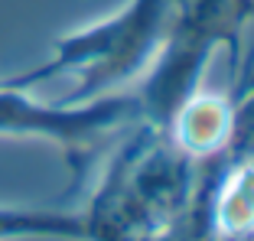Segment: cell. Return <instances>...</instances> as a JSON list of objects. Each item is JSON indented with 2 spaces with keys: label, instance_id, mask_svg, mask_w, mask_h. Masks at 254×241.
Wrapping results in <instances>:
<instances>
[{
  "label": "cell",
  "instance_id": "cell-3",
  "mask_svg": "<svg viewBox=\"0 0 254 241\" xmlns=\"http://www.w3.org/2000/svg\"><path fill=\"white\" fill-rule=\"evenodd\" d=\"M16 235H82V222L59 212L0 209V238H16Z\"/></svg>",
  "mask_w": 254,
  "mask_h": 241
},
{
  "label": "cell",
  "instance_id": "cell-1",
  "mask_svg": "<svg viewBox=\"0 0 254 241\" xmlns=\"http://www.w3.org/2000/svg\"><path fill=\"white\" fill-rule=\"evenodd\" d=\"M166 10H170V0H130L118 16L98 23L85 33L59 39L56 59L49 65L36 68L30 75L10 78V85L26 88L53 72H62V68H85V88L75 91V98H85L91 88L121 78L127 68H134L140 62V56H147Z\"/></svg>",
  "mask_w": 254,
  "mask_h": 241
},
{
  "label": "cell",
  "instance_id": "cell-2",
  "mask_svg": "<svg viewBox=\"0 0 254 241\" xmlns=\"http://www.w3.org/2000/svg\"><path fill=\"white\" fill-rule=\"evenodd\" d=\"M130 101L111 98L91 108H43L23 95L20 85L0 82V134H39L59 143H82L121 120Z\"/></svg>",
  "mask_w": 254,
  "mask_h": 241
}]
</instances>
